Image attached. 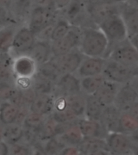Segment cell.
<instances>
[{"label":"cell","instance_id":"1","mask_svg":"<svg viewBox=\"0 0 138 155\" xmlns=\"http://www.w3.org/2000/svg\"><path fill=\"white\" fill-rule=\"evenodd\" d=\"M79 50L84 56L106 58L109 51V41L97 26H86L81 28Z\"/></svg>","mask_w":138,"mask_h":155},{"label":"cell","instance_id":"2","mask_svg":"<svg viewBox=\"0 0 138 155\" xmlns=\"http://www.w3.org/2000/svg\"><path fill=\"white\" fill-rule=\"evenodd\" d=\"M97 27L104 33L107 38L109 50L120 41L128 38V30L120 12L110 15L102 21Z\"/></svg>","mask_w":138,"mask_h":155},{"label":"cell","instance_id":"3","mask_svg":"<svg viewBox=\"0 0 138 155\" xmlns=\"http://www.w3.org/2000/svg\"><path fill=\"white\" fill-rule=\"evenodd\" d=\"M107 58L113 59L128 68L138 70V53L129 38L112 46L108 51Z\"/></svg>","mask_w":138,"mask_h":155},{"label":"cell","instance_id":"4","mask_svg":"<svg viewBox=\"0 0 138 155\" xmlns=\"http://www.w3.org/2000/svg\"><path fill=\"white\" fill-rule=\"evenodd\" d=\"M59 16V11L33 7L28 16V27L37 36L41 31L53 25Z\"/></svg>","mask_w":138,"mask_h":155},{"label":"cell","instance_id":"5","mask_svg":"<svg viewBox=\"0 0 138 155\" xmlns=\"http://www.w3.org/2000/svg\"><path fill=\"white\" fill-rule=\"evenodd\" d=\"M84 58V55L81 51L77 49L63 54L53 55L49 61L61 76L64 74L76 73Z\"/></svg>","mask_w":138,"mask_h":155},{"label":"cell","instance_id":"6","mask_svg":"<svg viewBox=\"0 0 138 155\" xmlns=\"http://www.w3.org/2000/svg\"><path fill=\"white\" fill-rule=\"evenodd\" d=\"M106 142L110 153L114 154H130L137 150L136 144L130 135L120 132H110L106 137Z\"/></svg>","mask_w":138,"mask_h":155},{"label":"cell","instance_id":"7","mask_svg":"<svg viewBox=\"0 0 138 155\" xmlns=\"http://www.w3.org/2000/svg\"><path fill=\"white\" fill-rule=\"evenodd\" d=\"M136 73H138V70L128 68L113 59L107 58L102 75L108 81L122 84L130 81Z\"/></svg>","mask_w":138,"mask_h":155},{"label":"cell","instance_id":"8","mask_svg":"<svg viewBox=\"0 0 138 155\" xmlns=\"http://www.w3.org/2000/svg\"><path fill=\"white\" fill-rule=\"evenodd\" d=\"M81 38V28L72 25L66 35L57 41H51L53 55H59L79 49Z\"/></svg>","mask_w":138,"mask_h":155},{"label":"cell","instance_id":"9","mask_svg":"<svg viewBox=\"0 0 138 155\" xmlns=\"http://www.w3.org/2000/svg\"><path fill=\"white\" fill-rule=\"evenodd\" d=\"M36 41L37 36L30 28L28 26L22 27L15 32L11 51H14L17 56L27 54Z\"/></svg>","mask_w":138,"mask_h":155},{"label":"cell","instance_id":"10","mask_svg":"<svg viewBox=\"0 0 138 155\" xmlns=\"http://www.w3.org/2000/svg\"><path fill=\"white\" fill-rule=\"evenodd\" d=\"M82 93L80 88V78L76 73L64 74L59 76L55 83L54 95H71Z\"/></svg>","mask_w":138,"mask_h":155},{"label":"cell","instance_id":"11","mask_svg":"<svg viewBox=\"0 0 138 155\" xmlns=\"http://www.w3.org/2000/svg\"><path fill=\"white\" fill-rule=\"evenodd\" d=\"M106 58L104 57H92L84 56L77 69L76 75L79 78H83L86 76H97L102 74L105 67Z\"/></svg>","mask_w":138,"mask_h":155},{"label":"cell","instance_id":"12","mask_svg":"<svg viewBox=\"0 0 138 155\" xmlns=\"http://www.w3.org/2000/svg\"><path fill=\"white\" fill-rule=\"evenodd\" d=\"M120 12L128 30V38L138 33V7L129 1L120 4Z\"/></svg>","mask_w":138,"mask_h":155},{"label":"cell","instance_id":"13","mask_svg":"<svg viewBox=\"0 0 138 155\" xmlns=\"http://www.w3.org/2000/svg\"><path fill=\"white\" fill-rule=\"evenodd\" d=\"M54 99L52 94H36L29 105V110L48 117L54 111Z\"/></svg>","mask_w":138,"mask_h":155},{"label":"cell","instance_id":"14","mask_svg":"<svg viewBox=\"0 0 138 155\" xmlns=\"http://www.w3.org/2000/svg\"><path fill=\"white\" fill-rule=\"evenodd\" d=\"M137 100V94L128 82L120 84L113 104L122 112H127Z\"/></svg>","mask_w":138,"mask_h":155},{"label":"cell","instance_id":"15","mask_svg":"<svg viewBox=\"0 0 138 155\" xmlns=\"http://www.w3.org/2000/svg\"><path fill=\"white\" fill-rule=\"evenodd\" d=\"M77 123L84 138H106L108 134L102 123L97 120L83 117Z\"/></svg>","mask_w":138,"mask_h":155},{"label":"cell","instance_id":"16","mask_svg":"<svg viewBox=\"0 0 138 155\" xmlns=\"http://www.w3.org/2000/svg\"><path fill=\"white\" fill-rule=\"evenodd\" d=\"M27 55L33 59L38 66L48 62L53 56L51 42L47 40L38 39Z\"/></svg>","mask_w":138,"mask_h":155},{"label":"cell","instance_id":"17","mask_svg":"<svg viewBox=\"0 0 138 155\" xmlns=\"http://www.w3.org/2000/svg\"><path fill=\"white\" fill-rule=\"evenodd\" d=\"M12 69L17 77H33L38 71V65L29 56L24 54L13 60Z\"/></svg>","mask_w":138,"mask_h":155},{"label":"cell","instance_id":"18","mask_svg":"<svg viewBox=\"0 0 138 155\" xmlns=\"http://www.w3.org/2000/svg\"><path fill=\"white\" fill-rule=\"evenodd\" d=\"M121 114L122 111L114 104L105 107L100 122L102 123L107 133L120 132V119Z\"/></svg>","mask_w":138,"mask_h":155},{"label":"cell","instance_id":"19","mask_svg":"<svg viewBox=\"0 0 138 155\" xmlns=\"http://www.w3.org/2000/svg\"><path fill=\"white\" fill-rule=\"evenodd\" d=\"M78 147L82 154L110 153L105 138H84Z\"/></svg>","mask_w":138,"mask_h":155},{"label":"cell","instance_id":"20","mask_svg":"<svg viewBox=\"0 0 138 155\" xmlns=\"http://www.w3.org/2000/svg\"><path fill=\"white\" fill-rule=\"evenodd\" d=\"M57 137L62 144L65 145L79 146L84 139L80 130L77 122L71 123L67 125L65 128L59 133Z\"/></svg>","mask_w":138,"mask_h":155},{"label":"cell","instance_id":"21","mask_svg":"<svg viewBox=\"0 0 138 155\" xmlns=\"http://www.w3.org/2000/svg\"><path fill=\"white\" fill-rule=\"evenodd\" d=\"M120 86V84L106 79L103 84L94 95L97 97L100 102H102L105 107H107L114 103Z\"/></svg>","mask_w":138,"mask_h":155},{"label":"cell","instance_id":"22","mask_svg":"<svg viewBox=\"0 0 138 155\" xmlns=\"http://www.w3.org/2000/svg\"><path fill=\"white\" fill-rule=\"evenodd\" d=\"M105 106L98 101L97 97L92 95H85V112L84 117L90 120L100 121Z\"/></svg>","mask_w":138,"mask_h":155},{"label":"cell","instance_id":"23","mask_svg":"<svg viewBox=\"0 0 138 155\" xmlns=\"http://www.w3.org/2000/svg\"><path fill=\"white\" fill-rule=\"evenodd\" d=\"M105 80L106 78L102 74L80 78L81 92L84 95L94 94L103 84V82L105 81Z\"/></svg>","mask_w":138,"mask_h":155},{"label":"cell","instance_id":"24","mask_svg":"<svg viewBox=\"0 0 138 155\" xmlns=\"http://www.w3.org/2000/svg\"><path fill=\"white\" fill-rule=\"evenodd\" d=\"M21 108L11 102H5L0 104V121L3 124L15 123L20 114Z\"/></svg>","mask_w":138,"mask_h":155},{"label":"cell","instance_id":"25","mask_svg":"<svg viewBox=\"0 0 138 155\" xmlns=\"http://www.w3.org/2000/svg\"><path fill=\"white\" fill-rule=\"evenodd\" d=\"M32 88L36 94H54L55 82L37 73L32 78Z\"/></svg>","mask_w":138,"mask_h":155},{"label":"cell","instance_id":"26","mask_svg":"<svg viewBox=\"0 0 138 155\" xmlns=\"http://www.w3.org/2000/svg\"><path fill=\"white\" fill-rule=\"evenodd\" d=\"M72 27V25L69 22L66 18L64 16H59L54 25L52 27L51 35V41H57L60 38L66 35L68 33L71 28Z\"/></svg>","mask_w":138,"mask_h":155},{"label":"cell","instance_id":"27","mask_svg":"<svg viewBox=\"0 0 138 155\" xmlns=\"http://www.w3.org/2000/svg\"><path fill=\"white\" fill-rule=\"evenodd\" d=\"M15 32V28L11 26L0 28V53L8 54L12 51Z\"/></svg>","mask_w":138,"mask_h":155},{"label":"cell","instance_id":"28","mask_svg":"<svg viewBox=\"0 0 138 155\" xmlns=\"http://www.w3.org/2000/svg\"><path fill=\"white\" fill-rule=\"evenodd\" d=\"M24 130L19 124L15 123L7 124V127L3 129V137L6 142L10 145H14L23 137Z\"/></svg>","mask_w":138,"mask_h":155},{"label":"cell","instance_id":"29","mask_svg":"<svg viewBox=\"0 0 138 155\" xmlns=\"http://www.w3.org/2000/svg\"><path fill=\"white\" fill-rule=\"evenodd\" d=\"M138 127V121L128 112H122L120 119V132L130 135Z\"/></svg>","mask_w":138,"mask_h":155},{"label":"cell","instance_id":"30","mask_svg":"<svg viewBox=\"0 0 138 155\" xmlns=\"http://www.w3.org/2000/svg\"><path fill=\"white\" fill-rule=\"evenodd\" d=\"M46 118V117H45L43 115H41V114H37V113H34V112L29 110L28 114L25 118L23 123L25 126L28 128L41 130Z\"/></svg>","mask_w":138,"mask_h":155},{"label":"cell","instance_id":"31","mask_svg":"<svg viewBox=\"0 0 138 155\" xmlns=\"http://www.w3.org/2000/svg\"><path fill=\"white\" fill-rule=\"evenodd\" d=\"M34 0H13L12 8L16 15L25 16L29 15L33 7Z\"/></svg>","mask_w":138,"mask_h":155},{"label":"cell","instance_id":"32","mask_svg":"<svg viewBox=\"0 0 138 155\" xmlns=\"http://www.w3.org/2000/svg\"><path fill=\"white\" fill-rule=\"evenodd\" d=\"M16 88L5 82V81H0V100L2 101L10 100Z\"/></svg>","mask_w":138,"mask_h":155},{"label":"cell","instance_id":"33","mask_svg":"<svg viewBox=\"0 0 138 155\" xmlns=\"http://www.w3.org/2000/svg\"><path fill=\"white\" fill-rule=\"evenodd\" d=\"M12 21V13L9 8L0 5V27H5Z\"/></svg>","mask_w":138,"mask_h":155},{"label":"cell","instance_id":"34","mask_svg":"<svg viewBox=\"0 0 138 155\" xmlns=\"http://www.w3.org/2000/svg\"><path fill=\"white\" fill-rule=\"evenodd\" d=\"M33 7H38V8L51 9V10H57L54 0H34Z\"/></svg>","mask_w":138,"mask_h":155},{"label":"cell","instance_id":"35","mask_svg":"<svg viewBox=\"0 0 138 155\" xmlns=\"http://www.w3.org/2000/svg\"><path fill=\"white\" fill-rule=\"evenodd\" d=\"M61 154H80V151L78 146H72V145H65L61 150Z\"/></svg>","mask_w":138,"mask_h":155},{"label":"cell","instance_id":"36","mask_svg":"<svg viewBox=\"0 0 138 155\" xmlns=\"http://www.w3.org/2000/svg\"><path fill=\"white\" fill-rule=\"evenodd\" d=\"M10 150L14 154H28L29 153L27 148L18 145V143H15V144L12 145V147Z\"/></svg>","mask_w":138,"mask_h":155},{"label":"cell","instance_id":"37","mask_svg":"<svg viewBox=\"0 0 138 155\" xmlns=\"http://www.w3.org/2000/svg\"><path fill=\"white\" fill-rule=\"evenodd\" d=\"M54 1L57 10L59 12H61L69 5V3H71L72 0H54Z\"/></svg>","mask_w":138,"mask_h":155},{"label":"cell","instance_id":"38","mask_svg":"<svg viewBox=\"0 0 138 155\" xmlns=\"http://www.w3.org/2000/svg\"><path fill=\"white\" fill-rule=\"evenodd\" d=\"M127 112H128L136 120L138 121V100L132 106L129 110Z\"/></svg>","mask_w":138,"mask_h":155},{"label":"cell","instance_id":"39","mask_svg":"<svg viewBox=\"0 0 138 155\" xmlns=\"http://www.w3.org/2000/svg\"><path fill=\"white\" fill-rule=\"evenodd\" d=\"M133 90L136 92V94H137L138 96V73H136L135 76H133V77L130 80V81L128 82Z\"/></svg>","mask_w":138,"mask_h":155},{"label":"cell","instance_id":"40","mask_svg":"<svg viewBox=\"0 0 138 155\" xmlns=\"http://www.w3.org/2000/svg\"><path fill=\"white\" fill-rule=\"evenodd\" d=\"M9 148L6 141H0V155H6L8 154L9 153Z\"/></svg>","mask_w":138,"mask_h":155},{"label":"cell","instance_id":"41","mask_svg":"<svg viewBox=\"0 0 138 155\" xmlns=\"http://www.w3.org/2000/svg\"><path fill=\"white\" fill-rule=\"evenodd\" d=\"M129 40L131 41V42L133 43V45L134 46L135 49L136 50L138 53V33L135 34V35H133L129 37Z\"/></svg>","mask_w":138,"mask_h":155},{"label":"cell","instance_id":"42","mask_svg":"<svg viewBox=\"0 0 138 155\" xmlns=\"http://www.w3.org/2000/svg\"><path fill=\"white\" fill-rule=\"evenodd\" d=\"M13 0H0V5L10 9L12 5Z\"/></svg>","mask_w":138,"mask_h":155},{"label":"cell","instance_id":"43","mask_svg":"<svg viewBox=\"0 0 138 155\" xmlns=\"http://www.w3.org/2000/svg\"><path fill=\"white\" fill-rule=\"evenodd\" d=\"M130 137L133 140V141L138 145V127L134 130V132L133 133H131Z\"/></svg>","mask_w":138,"mask_h":155},{"label":"cell","instance_id":"44","mask_svg":"<svg viewBox=\"0 0 138 155\" xmlns=\"http://www.w3.org/2000/svg\"><path fill=\"white\" fill-rule=\"evenodd\" d=\"M100 1L107 3H110V4H120V3H124L128 0H100Z\"/></svg>","mask_w":138,"mask_h":155},{"label":"cell","instance_id":"45","mask_svg":"<svg viewBox=\"0 0 138 155\" xmlns=\"http://www.w3.org/2000/svg\"><path fill=\"white\" fill-rule=\"evenodd\" d=\"M128 1H129L130 3H132L133 4H134V5L137 6L138 7V0H128Z\"/></svg>","mask_w":138,"mask_h":155},{"label":"cell","instance_id":"46","mask_svg":"<svg viewBox=\"0 0 138 155\" xmlns=\"http://www.w3.org/2000/svg\"><path fill=\"white\" fill-rule=\"evenodd\" d=\"M3 139V132H1L0 131V141H2Z\"/></svg>","mask_w":138,"mask_h":155},{"label":"cell","instance_id":"47","mask_svg":"<svg viewBox=\"0 0 138 155\" xmlns=\"http://www.w3.org/2000/svg\"><path fill=\"white\" fill-rule=\"evenodd\" d=\"M2 55H3V54L0 53V59H1V57H2Z\"/></svg>","mask_w":138,"mask_h":155}]
</instances>
